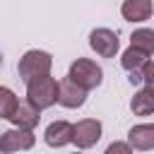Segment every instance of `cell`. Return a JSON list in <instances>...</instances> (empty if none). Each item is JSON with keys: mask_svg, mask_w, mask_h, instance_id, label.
<instances>
[{"mask_svg": "<svg viewBox=\"0 0 154 154\" xmlns=\"http://www.w3.org/2000/svg\"><path fill=\"white\" fill-rule=\"evenodd\" d=\"M58 89H60V82L51 75H41V77H34L26 82V99L36 106V108H51L58 103Z\"/></svg>", "mask_w": 154, "mask_h": 154, "instance_id": "cell-1", "label": "cell"}, {"mask_svg": "<svg viewBox=\"0 0 154 154\" xmlns=\"http://www.w3.org/2000/svg\"><path fill=\"white\" fill-rule=\"evenodd\" d=\"M51 67H53V58L51 53L46 51H38V48H31L26 51L19 63H17V72H19V79L26 84L29 79L34 77H41V75H51Z\"/></svg>", "mask_w": 154, "mask_h": 154, "instance_id": "cell-2", "label": "cell"}, {"mask_svg": "<svg viewBox=\"0 0 154 154\" xmlns=\"http://www.w3.org/2000/svg\"><path fill=\"white\" fill-rule=\"evenodd\" d=\"M79 87H84L87 91H91V89H96L101 82H103V70L94 63V60H89V58H77L72 65H70V72H67Z\"/></svg>", "mask_w": 154, "mask_h": 154, "instance_id": "cell-3", "label": "cell"}, {"mask_svg": "<svg viewBox=\"0 0 154 154\" xmlns=\"http://www.w3.org/2000/svg\"><path fill=\"white\" fill-rule=\"evenodd\" d=\"M89 48L101 55V58H116L118 48H120V38L113 29H106V26H99L89 34Z\"/></svg>", "mask_w": 154, "mask_h": 154, "instance_id": "cell-4", "label": "cell"}, {"mask_svg": "<svg viewBox=\"0 0 154 154\" xmlns=\"http://www.w3.org/2000/svg\"><path fill=\"white\" fill-rule=\"evenodd\" d=\"M34 142H36L34 130H29V128H17V125H14L12 130H5V132L0 135V152H2V154L26 152V149L34 147Z\"/></svg>", "mask_w": 154, "mask_h": 154, "instance_id": "cell-5", "label": "cell"}, {"mask_svg": "<svg viewBox=\"0 0 154 154\" xmlns=\"http://www.w3.org/2000/svg\"><path fill=\"white\" fill-rule=\"evenodd\" d=\"M101 123L96 118H84L79 123H75V135H72V144L77 149H91L99 140H101Z\"/></svg>", "mask_w": 154, "mask_h": 154, "instance_id": "cell-6", "label": "cell"}, {"mask_svg": "<svg viewBox=\"0 0 154 154\" xmlns=\"http://www.w3.org/2000/svg\"><path fill=\"white\" fill-rule=\"evenodd\" d=\"M87 101V89L79 87L70 75L60 79V89H58V103L65 108H79Z\"/></svg>", "mask_w": 154, "mask_h": 154, "instance_id": "cell-7", "label": "cell"}, {"mask_svg": "<svg viewBox=\"0 0 154 154\" xmlns=\"http://www.w3.org/2000/svg\"><path fill=\"white\" fill-rule=\"evenodd\" d=\"M72 135H75V125L67 123V120H53L46 130H43V140L48 147L53 149H60V147H67L72 142Z\"/></svg>", "mask_w": 154, "mask_h": 154, "instance_id": "cell-8", "label": "cell"}, {"mask_svg": "<svg viewBox=\"0 0 154 154\" xmlns=\"http://www.w3.org/2000/svg\"><path fill=\"white\" fill-rule=\"evenodd\" d=\"M38 120H41V108H36L29 99L19 101L17 108H14V113L10 116V123H12V125H17V128H29V130H34V128L38 125Z\"/></svg>", "mask_w": 154, "mask_h": 154, "instance_id": "cell-9", "label": "cell"}, {"mask_svg": "<svg viewBox=\"0 0 154 154\" xmlns=\"http://www.w3.org/2000/svg\"><path fill=\"white\" fill-rule=\"evenodd\" d=\"M154 12V2L152 0H123L120 5V14L125 22H132V24H140V22H147Z\"/></svg>", "mask_w": 154, "mask_h": 154, "instance_id": "cell-10", "label": "cell"}, {"mask_svg": "<svg viewBox=\"0 0 154 154\" xmlns=\"http://www.w3.org/2000/svg\"><path fill=\"white\" fill-rule=\"evenodd\" d=\"M128 142L137 152H149L154 149V123H137L128 132Z\"/></svg>", "mask_w": 154, "mask_h": 154, "instance_id": "cell-11", "label": "cell"}, {"mask_svg": "<svg viewBox=\"0 0 154 154\" xmlns=\"http://www.w3.org/2000/svg\"><path fill=\"white\" fill-rule=\"evenodd\" d=\"M130 111L135 116H152L154 113V91L147 87L135 91V96L130 99Z\"/></svg>", "mask_w": 154, "mask_h": 154, "instance_id": "cell-12", "label": "cell"}, {"mask_svg": "<svg viewBox=\"0 0 154 154\" xmlns=\"http://www.w3.org/2000/svg\"><path fill=\"white\" fill-rule=\"evenodd\" d=\"M147 60H149V55H147L144 51L135 48V46H130V48L120 55V65H123V70H128V72H132V70H142V67L147 65Z\"/></svg>", "mask_w": 154, "mask_h": 154, "instance_id": "cell-13", "label": "cell"}, {"mask_svg": "<svg viewBox=\"0 0 154 154\" xmlns=\"http://www.w3.org/2000/svg\"><path fill=\"white\" fill-rule=\"evenodd\" d=\"M130 46H135V48L144 51L147 55H152L154 53V29H147V26L135 29L132 36H130Z\"/></svg>", "mask_w": 154, "mask_h": 154, "instance_id": "cell-14", "label": "cell"}, {"mask_svg": "<svg viewBox=\"0 0 154 154\" xmlns=\"http://www.w3.org/2000/svg\"><path fill=\"white\" fill-rule=\"evenodd\" d=\"M17 103H19L17 94H14V91H12L10 87H0V118L10 120V116L14 113Z\"/></svg>", "mask_w": 154, "mask_h": 154, "instance_id": "cell-15", "label": "cell"}, {"mask_svg": "<svg viewBox=\"0 0 154 154\" xmlns=\"http://www.w3.org/2000/svg\"><path fill=\"white\" fill-rule=\"evenodd\" d=\"M142 84L154 91V60H147V65L142 67Z\"/></svg>", "mask_w": 154, "mask_h": 154, "instance_id": "cell-16", "label": "cell"}, {"mask_svg": "<svg viewBox=\"0 0 154 154\" xmlns=\"http://www.w3.org/2000/svg\"><path fill=\"white\" fill-rule=\"evenodd\" d=\"M130 154L132 152V144L130 142H113V144H108V149H106V154Z\"/></svg>", "mask_w": 154, "mask_h": 154, "instance_id": "cell-17", "label": "cell"}, {"mask_svg": "<svg viewBox=\"0 0 154 154\" xmlns=\"http://www.w3.org/2000/svg\"><path fill=\"white\" fill-rule=\"evenodd\" d=\"M128 82L135 87V84H142V70H132L130 72V77H128Z\"/></svg>", "mask_w": 154, "mask_h": 154, "instance_id": "cell-18", "label": "cell"}, {"mask_svg": "<svg viewBox=\"0 0 154 154\" xmlns=\"http://www.w3.org/2000/svg\"><path fill=\"white\" fill-rule=\"evenodd\" d=\"M0 65H2V53H0Z\"/></svg>", "mask_w": 154, "mask_h": 154, "instance_id": "cell-19", "label": "cell"}]
</instances>
